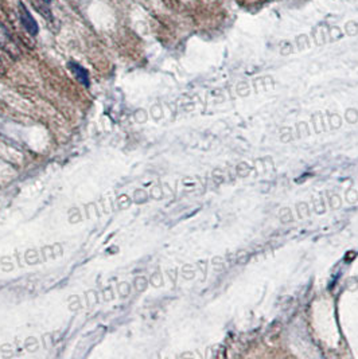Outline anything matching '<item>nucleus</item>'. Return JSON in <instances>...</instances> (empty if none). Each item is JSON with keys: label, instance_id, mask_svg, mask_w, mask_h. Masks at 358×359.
<instances>
[{"label": "nucleus", "instance_id": "f257e3e1", "mask_svg": "<svg viewBox=\"0 0 358 359\" xmlns=\"http://www.w3.org/2000/svg\"><path fill=\"white\" fill-rule=\"evenodd\" d=\"M18 14H19V19L22 26L24 27V30L30 34V35H36L39 31L38 23L34 19V16L31 15V12L28 11V8L26 7V4L23 2L18 3Z\"/></svg>", "mask_w": 358, "mask_h": 359}, {"label": "nucleus", "instance_id": "f03ea898", "mask_svg": "<svg viewBox=\"0 0 358 359\" xmlns=\"http://www.w3.org/2000/svg\"><path fill=\"white\" fill-rule=\"evenodd\" d=\"M0 48L6 50L8 54H14L18 53V48H16L15 40L12 39L11 34L8 32V30L4 27L3 24L0 23Z\"/></svg>", "mask_w": 358, "mask_h": 359}, {"label": "nucleus", "instance_id": "7ed1b4c3", "mask_svg": "<svg viewBox=\"0 0 358 359\" xmlns=\"http://www.w3.org/2000/svg\"><path fill=\"white\" fill-rule=\"evenodd\" d=\"M69 69L72 70V73L74 74L76 79L81 83V85L89 87V85H91V81H89V73L85 67L78 65L77 62H69Z\"/></svg>", "mask_w": 358, "mask_h": 359}, {"label": "nucleus", "instance_id": "20e7f679", "mask_svg": "<svg viewBox=\"0 0 358 359\" xmlns=\"http://www.w3.org/2000/svg\"><path fill=\"white\" fill-rule=\"evenodd\" d=\"M50 3L52 0H32V4L34 7L39 14L48 18V19H52V12H50Z\"/></svg>", "mask_w": 358, "mask_h": 359}, {"label": "nucleus", "instance_id": "39448f33", "mask_svg": "<svg viewBox=\"0 0 358 359\" xmlns=\"http://www.w3.org/2000/svg\"><path fill=\"white\" fill-rule=\"evenodd\" d=\"M296 211H298V215L299 218H306L310 215V209H308V205L307 203H304V202H299L298 205H296Z\"/></svg>", "mask_w": 358, "mask_h": 359}, {"label": "nucleus", "instance_id": "423d86ee", "mask_svg": "<svg viewBox=\"0 0 358 359\" xmlns=\"http://www.w3.org/2000/svg\"><path fill=\"white\" fill-rule=\"evenodd\" d=\"M318 116H319V115L312 116V119H311V120H312V125H314L315 132H317V133H321L322 130L326 129V124L323 122L322 116H321V119H318Z\"/></svg>", "mask_w": 358, "mask_h": 359}, {"label": "nucleus", "instance_id": "0eeeda50", "mask_svg": "<svg viewBox=\"0 0 358 359\" xmlns=\"http://www.w3.org/2000/svg\"><path fill=\"white\" fill-rule=\"evenodd\" d=\"M329 122H330L331 129H337V128L342 125V119L338 115L331 113V115H329Z\"/></svg>", "mask_w": 358, "mask_h": 359}, {"label": "nucleus", "instance_id": "6e6552de", "mask_svg": "<svg viewBox=\"0 0 358 359\" xmlns=\"http://www.w3.org/2000/svg\"><path fill=\"white\" fill-rule=\"evenodd\" d=\"M251 172V167L248 166L247 163H240L239 166H237V175L239 176H241V178H245V176H248V174Z\"/></svg>", "mask_w": 358, "mask_h": 359}, {"label": "nucleus", "instance_id": "1a4fd4ad", "mask_svg": "<svg viewBox=\"0 0 358 359\" xmlns=\"http://www.w3.org/2000/svg\"><path fill=\"white\" fill-rule=\"evenodd\" d=\"M329 202H330V206L333 209H339L342 206V201H341L338 194H331L330 198H329Z\"/></svg>", "mask_w": 358, "mask_h": 359}, {"label": "nucleus", "instance_id": "9d476101", "mask_svg": "<svg viewBox=\"0 0 358 359\" xmlns=\"http://www.w3.org/2000/svg\"><path fill=\"white\" fill-rule=\"evenodd\" d=\"M346 201L349 203H355L358 201V193L357 190L350 187V189L346 190Z\"/></svg>", "mask_w": 358, "mask_h": 359}, {"label": "nucleus", "instance_id": "9b49d317", "mask_svg": "<svg viewBox=\"0 0 358 359\" xmlns=\"http://www.w3.org/2000/svg\"><path fill=\"white\" fill-rule=\"evenodd\" d=\"M280 221H282L283 223H288V222L292 221V213H291V210L288 209V207H286V209H283L282 211H280Z\"/></svg>", "mask_w": 358, "mask_h": 359}, {"label": "nucleus", "instance_id": "f8f14e48", "mask_svg": "<svg viewBox=\"0 0 358 359\" xmlns=\"http://www.w3.org/2000/svg\"><path fill=\"white\" fill-rule=\"evenodd\" d=\"M282 142L288 143L294 139V134H292V129L291 128H283L282 129Z\"/></svg>", "mask_w": 358, "mask_h": 359}, {"label": "nucleus", "instance_id": "ddd939ff", "mask_svg": "<svg viewBox=\"0 0 358 359\" xmlns=\"http://www.w3.org/2000/svg\"><path fill=\"white\" fill-rule=\"evenodd\" d=\"M296 128H298V133L300 134V136H303V134L308 136V134H310V130H308V126H307L306 122H298V124H296Z\"/></svg>", "mask_w": 358, "mask_h": 359}, {"label": "nucleus", "instance_id": "4468645a", "mask_svg": "<svg viewBox=\"0 0 358 359\" xmlns=\"http://www.w3.org/2000/svg\"><path fill=\"white\" fill-rule=\"evenodd\" d=\"M346 120H347V122H350V124H354V122H357L358 112L354 111V109H349V111L346 112Z\"/></svg>", "mask_w": 358, "mask_h": 359}, {"label": "nucleus", "instance_id": "2eb2a0df", "mask_svg": "<svg viewBox=\"0 0 358 359\" xmlns=\"http://www.w3.org/2000/svg\"><path fill=\"white\" fill-rule=\"evenodd\" d=\"M314 207L315 210H317V213L319 214H322L323 211H325L326 205H325V202H323V198H318L317 201H314Z\"/></svg>", "mask_w": 358, "mask_h": 359}, {"label": "nucleus", "instance_id": "dca6fc26", "mask_svg": "<svg viewBox=\"0 0 358 359\" xmlns=\"http://www.w3.org/2000/svg\"><path fill=\"white\" fill-rule=\"evenodd\" d=\"M0 65H2V62H0Z\"/></svg>", "mask_w": 358, "mask_h": 359}]
</instances>
